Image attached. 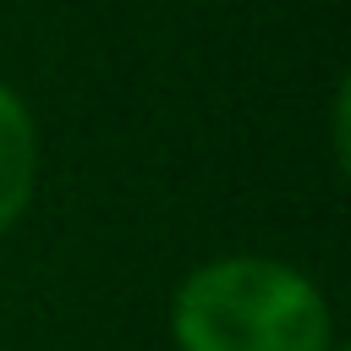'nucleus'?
<instances>
[{
	"instance_id": "obj_1",
	"label": "nucleus",
	"mask_w": 351,
	"mask_h": 351,
	"mask_svg": "<svg viewBox=\"0 0 351 351\" xmlns=\"http://www.w3.org/2000/svg\"><path fill=\"white\" fill-rule=\"evenodd\" d=\"M170 335L181 351H335V318L324 291L258 252L197 263L170 302Z\"/></svg>"
},
{
	"instance_id": "obj_2",
	"label": "nucleus",
	"mask_w": 351,
	"mask_h": 351,
	"mask_svg": "<svg viewBox=\"0 0 351 351\" xmlns=\"http://www.w3.org/2000/svg\"><path fill=\"white\" fill-rule=\"evenodd\" d=\"M38 192V121L11 82H0V236Z\"/></svg>"
}]
</instances>
